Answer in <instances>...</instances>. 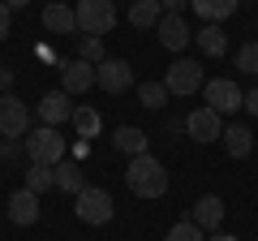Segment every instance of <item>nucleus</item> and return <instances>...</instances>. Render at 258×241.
<instances>
[{"label": "nucleus", "instance_id": "obj_1", "mask_svg": "<svg viewBox=\"0 0 258 241\" xmlns=\"http://www.w3.org/2000/svg\"><path fill=\"white\" fill-rule=\"evenodd\" d=\"M125 186L134 190L138 198H164L168 194V172L155 155H134L129 159V172H125Z\"/></svg>", "mask_w": 258, "mask_h": 241}, {"label": "nucleus", "instance_id": "obj_2", "mask_svg": "<svg viewBox=\"0 0 258 241\" xmlns=\"http://www.w3.org/2000/svg\"><path fill=\"white\" fill-rule=\"evenodd\" d=\"M26 155H30V164H60L64 159V138H60V130H52V125H39V130H30L26 138Z\"/></svg>", "mask_w": 258, "mask_h": 241}, {"label": "nucleus", "instance_id": "obj_3", "mask_svg": "<svg viewBox=\"0 0 258 241\" xmlns=\"http://www.w3.org/2000/svg\"><path fill=\"white\" fill-rule=\"evenodd\" d=\"M78 30L82 35H108L112 26H116V5L112 0H78Z\"/></svg>", "mask_w": 258, "mask_h": 241}, {"label": "nucleus", "instance_id": "obj_4", "mask_svg": "<svg viewBox=\"0 0 258 241\" xmlns=\"http://www.w3.org/2000/svg\"><path fill=\"white\" fill-rule=\"evenodd\" d=\"M203 103L211 112H220V116H228V112L245 108V91L232 78H211V82H203Z\"/></svg>", "mask_w": 258, "mask_h": 241}, {"label": "nucleus", "instance_id": "obj_5", "mask_svg": "<svg viewBox=\"0 0 258 241\" xmlns=\"http://www.w3.org/2000/svg\"><path fill=\"white\" fill-rule=\"evenodd\" d=\"M74 211H78V220H82V224H108L116 207H112V194H108V190L86 186L82 194L74 198Z\"/></svg>", "mask_w": 258, "mask_h": 241}, {"label": "nucleus", "instance_id": "obj_6", "mask_svg": "<svg viewBox=\"0 0 258 241\" xmlns=\"http://www.w3.org/2000/svg\"><path fill=\"white\" fill-rule=\"evenodd\" d=\"M164 86H168V95H194L198 86H203V69H198V61H189V56L172 61L168 74H164Z\"/></svg>", "mask_w": 258, "mask_h": 241}, {"label": "nucleus", "instance_id": "obj_7", "mask_svg": "<svg viewBox=\"0 0 258 241\" xmlns=\"http://www.w3.org/2000/svg\"><path fill=\"white\" fill-rule=\"evenodd\" d=\"M95 86L108 95H120L134 86V69H129V61H116V56H108V61H99L95 65Z\"/></svg>", "mask_w": 258, "mask_h": 241}, {"label": "nucleus", "instance_id": "obj_8", "mask_svg": "<svg viewBox=\"0 0 258 241\" xmlns=\"http://www.w3.org/2000/svg\"><path fill=\"white\" fill-rule=\"evenodd\" d=\"M0 134L5 138H26L30 134V108L18 95H0Z\"/></svg>", "mask_w": 258, "mask_h": 241}, {"label": "nucleus", "instance_id": "obj_9", "mask_svg": "<svg viewBox=\"0 0 258 241\" xmlns=\"http://www.w3.org/2000/svg\"><path fill=\"white\" fill-rule=\"evenodd\" d=\"M185 130H189L194 142H215V138L224 134V116H220V112H211V108L203 103V108H194L189 116H185Z\"/></svg>", "mask_w": 258, "mask_h": 241}, {"label": "nucleus", "instance_id": "obj_10", "mask_svg": "<svg viewBox=\"0 0 258 241\" xmlns=\"http://www.w3.org/2000/svg\"><path fill=\"white\" fill-rule=\"evenodd\" d=\"M74 108H78V103H74V95H64V91H47L43 99H39V108H35V112H39V120H43V125L60 130L64 120L74 116Z\"/></svg>", "mask_w": 258, "mask_h": 241}, {"label": "nucleus", "instance_id": "obj_11", "mask_svg": "<svg viewBox=\"0 0 258 241\" xmlns=\"http://www.w3.org/2000/svg\"><path fill=\"white\" fill-rule=\"evenodd\" d=\"M95 86V65H86V61H64L60 65V91L64 95H86Z\"/></svg>", "mask_w": 258, "mask_h": 241}, {"label": "nucleus", "instance_id": "obj_12", "mask_svg": "<svg viewBox=\"0 0 258 241\" xmlns=\"http://www.w3.org/2000/svg\"><path fill=\"white\" fill-rule=\"evenodd\" d=\"M159 43L168 47V52H185V47H189V26H185V18L181 13H164V18H159Z\"/></svg>", "mask_w": 258, "mask_h": 241}, {"label": "nucleus", "instance_id": "obj_13", "mask_svg": "<svg viewBox=\"0 0 258 241\" xmlns=\"http://www.w3.org/2000/svg\"><path fill=\"white\" fill-rule=\"evenodd\" d=\"M194 224H198V228H220L224 224V203H220V194H203L198 198V203H194V215H189Z\"/></svg>", "mask_w": 258, "mask_h": 241}, {"label": "nucleus", "instance_id": "obj_14", "mask_svg": "<svg viewBox=\"0 0 258 241\" xmlns=\"http://www.w3.org/2000/svg\"><path fill=\"white\" fill-rule=\"evenodd\" d=\"M9 220H13V224H35V220H39V194H30L26 186L13 190V198H9Z\"/></svg>", "mask_w": 258, "mask_h": 241}, {"label": "nucleus", "instance_id": "obj_15", "mask_svg": "<svg viewBox=\"0 0 258 241\" xmlns=\"http://www.w3.org/2000/svg\"><path fill=\"white\" fill-rule=\"evenodd\" d=\"M43 26L52 30V35H74V30H78V18H74L69 5L52 0V5H43Z\"/></svg>", "mask_w": 258, "mask_h": 241}, {"label": "nucleus", "instance_id": "obj_16", "mask_svg": "<svg viewBox=\"0 0 258 241\" xmlns=\"http://www.w3.org/2000/svg\"><path fill=\"white\" fill-rule=\"evenodd\" d=\"M112 147H116L120 155H129V159H134V155H147V134H142L138 125H120V130L112 134Z\"/></svg>", "mask_w": 258, "mask_h": 241}, {"label": "nucleus", "instance_id": "obj_17", "mask_svg": "<svg viewBox=\"0 0 258 241\" xmlns=\"http://www.w3.org/2000/svg\"><path fill=\"white\" fill-rule=\"evenodd\" d=\"M224 147H228L232 159H245L249 151H254V134H249V125H224Z\"/></svg>", "mask_w": 258, "mask_h": 241}, {"label": "nucleus", "instance_id": "obj_18", "mask_svg": "<svg viewBox=\"0 0 258 241\" xmlns=\"http://www.w3.org/2000/svg\"><path fill=\"white\" fill-rule=\"evenodd\" d=\"M56 190H60V194H82L86 190V172H82V164H56Z\"/></svg>", "mask_w": 258, "mask_h": 241}, {"label": "nucleus", "instance_id": "obj_19", "mask_svg": "<svg viewBox=\"0 0 258 241\" xmlns=\"http://www.w3.org/2000/svg\"><path fill=\"white\" fill-rule=\"evenodd\" d=\"M189 5H194V13H198L203 22H215V26H220L224 18H232V13H237L241 0H189Z\"/></svg>", "mask_w": 258, "mask_h": 241}, {"label": "nucleus", "instance_id": "obj_20", "mask_svg": "<svg viewBox=\"0 0 258 241\" xmlns=\"http://www.w3.org/2000/svg\"><path fill=\"white\" fill-rule=\"evenodd\" d=\"M194 39H198V52H203V56H224V52H228V35H224L215 22H207Z\"/></svg>", "mask_w": 258, "mask_h": 241}, {"label": "nucleus", "instance_id": "obj_21", "mask_svg": "<svg viewBox=\"0 0 258 241\" xmlns=\"http://www.w3.org/2000/svg\"><path fill=\"white\" fill-rule=\"evenodd\" d=\"M74 130H78V138H99V130H103V116L95 108H86V103H78L74 108Z\"/></svg>", "mask_w": 258, "mask_h": 241}, {"label": "nucleus", "instance_id": "obj_22", "mask_svg": "<svg viewBox=\"0 0 258 241\" xmlns=\"http://www.w3.org/2000/svg\"><path fill=\"white\" fill-rule=\"evenodd\" d=\"M159 18H164V5L159 0H134L129 5V22L134 26H159Z\"/></svg>", "mask_w": 258, "mask_h": 241}, {"label": "nucleus", "instance_id": "obj_23", "mask_svg": "<svg viewBox=\"0 0 258 241\" xmlns=\"http://www.w3.org/2000/svg\"><path fill=\"white\" fill-rule=\"evenodd\" d=\"M56 186V168L52 164H30L26 168V190L30 194H47Z\"/></svg>", "mask_w": 258, "mask_h": 241}, {"label": "nucleus", "instance_id": "obj_24", "mask_svg": "<svg viewBox=\"0 0 258 241\" xmlns=\"http://www.w3.org/2000/svg\"><path fill=\"white\" fill-rule=\"evenodd\" d=\"M78 61H86V65L108 61V56H103V39L99 35H82V39H78Z\"/></svg>", "mask_w": 258, "mask_h": 241}, {"label": "nucleus", "instance_id": "obj_25", "mask_svg": "<svg viewBox=\"0 0 258 241\" xmlns=\"http://www.w3.org/2000/svg\"><path fill=\"white\" fill-rule=\"evenodd\" d=\"M138 103L142 108H164L168 103V86L164 82H142L138 86Z\"/></svg>", "mask_w": 258, "mask_h": 241}, {"label": "nucleus", "instance_id": "obj_26", "mask_svg": "<svg viewBox=\"0 0 258 241\" xmlns=\"http://www.w3.org/2000/svg\"><path fill=\"white\" fill-rule=\"evenodd\" d=\"M164 241H207V237H203V228L194 220H181V224H172V228L164 232Z\"/></svg>", "mask_w": 258, "mask_h": 241}, {"label": "nucleus", "instance_id": "obj_27", "mask_svg": "<svg viewBox=\"0 0 258 241\" xmlns=\"http://www.w3.org/2000/svg\"><path fill=\"white\" fill-rule=\"evenodd\" d=\"M237 69H241V74H254V78H258V39H254V43H245V47L237 52Z\"/></svg>", "mask_w": 258, "mask_h": 241}, {"label": "nucleus", "instance_id": "obj_28", "mask_svg": "<svg viewBox=\"0 0 258 241\" xmlns=\"http://www.w3.org/2000/svg\"><path fill=\"white\" fill-rule=\"evenodd\" d=\"M22 151H26V142H22V138H5V151H0V159H18Z\"/></svg>", "mask_w": 258, "mask_h": 241}, {"label": "nucleus", "instance_id": "obj_29", "mask_svg": "<svg viewBox=\"0 0 258 241\" xmlns=\"http://www.w3.org/2000/svg\"><path fill=\"white\" fill-rule=\"evenodd\" d=\"M9 5H5V0H0V43H5V39H9Z\"/></svg>", "mask_w": 258, "mask_h": 241}, {"label": "nucleus", "instance_id": "obj_30", "mask_svg": "<svg viewBox=\"0 0 258 241\" xmlns=\"http://www.w3.org/2000/svg\"><path fill=\"white\" fill-rule=\"evenodd\" d=\"M9 91H13V69L0 65V95H9Z\"/></svg>", "mask_w": 258, "mask_h": 241}, {"label": "nucleus", "instance_id": "obj_31", "mask_svg": "<svg viewBox=\"0 0 258 241\" xmlns=\"http://www.w3.org/2000/svg\"><path fill=\"white\" fill-rule=\"evenodd\" d=\"M245 112H254V116H258V86H254V91H245Z\"/></svg>", "mask_w": 258, "mask_h": 241}, {"label": "nucleus", "instance_id": "obj_32", "mask_svg": "<svg viewBox=\"0 0 258 241\" xmlns=\"http://www.w3.org/2000/svg\"><path fill=\"white\" fill-rule=\"evenodd\" d=\"M159 5H164V9H168V13H181V9H185V5H189V0H159Z\"/></svg>", "mask_w": 258, "mask_h": 241}, {"label": "nucleus", "instance_id": "obj_33", "mask_svg": "<svg viewBox=\"0 0 258 241\" xmlns=\"http://www.w3.org/2000/svg\"><path fill=\"white\" fill-rule=\"evenodd\" d=\"M5 5H9V13L13 9H26V0H5Z\"/></svg>", "mask_w": 258, "mask_h": 241}, {"label": "nucleus", "instance_id": "obj_34", "mask_svg": "<svg viewBox=\"0 0 258 241\" xmlns=\"http://www.w3.org/2000/svg\"><path fill=\"white\" fill-rule=\"evenodd\" d=\"M207 241H237V237H228V232H215V237H207Z\"/></svg>", "mask_w": 258, "mask_h": 241}, {"label": "nucleus", "instance_id": "obj_35", "mask_svg": "<svg viewBox=\"0 0 258 241\" xmlns=\"http://www.w3.org/2000/svg\"><path fill=\"white\" fill-rule=\"evenodd\" d=\"M0 151H5V134H0Z\"/></svg>", "mask_w": 258, "mask_h": 241}, {"label": "nucleus", "instance_id": "obj_36", "mask_svg": "<svg viewBox=\"0 0 258 241\" xmlns=\"http://www.w3.org/2000/svg\"><path fill=\"white\" fill-rule=\"evenodd\" d=\"M47 5H52V0H47Z\"/></svg>", "mask_w": 258, "mask_h": 241}]
</instances>
